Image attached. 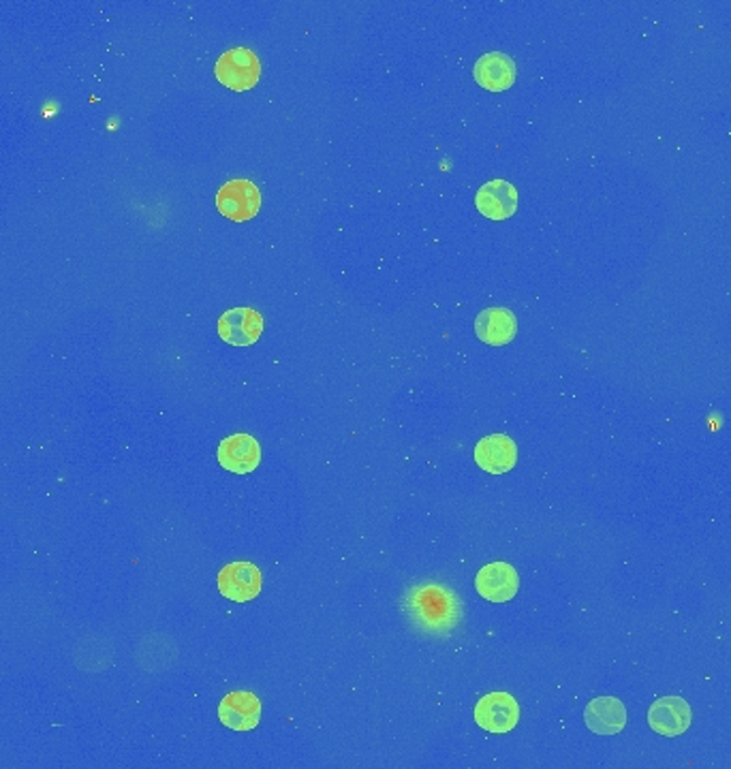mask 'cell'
I'll return each instance as SVG.
<instances>
[{
    "mask_svg": "<svg viewBox=\"0 0 731 769\" xmlns=\"http://www.w3.org/2000/svg\"><path fill=\"white\" fill-rule=\"evenodd\" d=\"M220 84L233 92H246L259 84L261 63L248 48H233L225 52L215 65Z\"/></svg>",
    "mask_w": 731,
    "mask_h": 769,
    "instance_id": "cell-1",
    "label": "cell"
},
{
    "mask_svg": "<svg viewBox=\"0 0 731 769\" xmlns=\"http://www.w3.org/2000/svg\"><path fill=\"white\" fill-rule=\"evenodd\" d=\"M453 592L439 586H426L413 592V610L431 629H449L460 618Z\"/></svg>",
    "mask_w": 731,
    "mask_h": 769,
    "instance_id": "cell-2",
    "label": "cell"
},
{
    "mask_svg": "<svg viewBox=\"0 0 731 769\" xmlns=\"http://www.w3.org/2000/svg\"><path fill=\"white\" fill-rule=\"evenodd\" d=\"M264 586V575L259 566L248 560L229 562L219 573V592L233 603H248L259 597Z\"/></svg>",
    "mask_w": 731,
    "mask_h": 769,
    "instance_id": "cell-3",
    "label": "cell"
},
{
    "mask_svg": "<svg viewBox=\"0 0 731 769\" xmlns=\"http://www.w3.org/2000/svg\"><path fill=\"white\" fill-rule=\"evenodd\" d=\"M217 208L233 222H246L261 208V193L251 180H229L217 193Z\"/></svg>",
    "mask_w": 731,
    "mask_h": 769,
    "instance_id": "cell-4",
    "label": "cell"
},
{
    "mask_svg": "<svg viewBox=\"0 0 731 769\" xmlns=\"http://www.w3.org/2000/svg\"><path fill=\"white\" fill-rule=\"evenodd\" d=\"M475 722L488 733H510L520 722V703L510 693H488L475 705Z\"/></svg>",
    "mask_w": 731,
    "mask_h": 769,
    "instance_id": "cell-5",
    "label": "cell"
},
{
    "mask_svg": "<svg viewBox=\"0 0 731 769\" xmlns=\"http://www.w3.org/2000/svg\"><path fill=\"white\" fill-rule=\"evenodd\" d=\"M475 588L479 597L490 603H510L520 590V575L510 562L497 560L479 568Z\"/></svg>",
    "mask_w": 731,
    "mask_h": 769,
    "instance_id": "cell-6",
    "label": "cell"
},
{
    "mask_svg": "<svg viewBox=\"0 0 731 769\" xmlns=\"http://www.w3.org/2000/svg\"><path fill=\"white\" fill-rule=\"evenodd\" d=\"M264 334V317L246 306L225 310L219 319L220 341L231 347H251Z\"/></svg>",
    "mask_w": 731,
    "mask_h": 769,
    "instance_id": "cell-7",
    "label": "cell"
},
{
    "mask_svg": "<svg viewBox=\"0 0 731 769\" xmlns=\"http://www.w3.org/2000/svg\"><path fill=\"white\" fill-rule=\"evenodd\" d=\"M217 458L225 471L235 475H248L257 471L261 462V447L255 436L240 432L220 440Z\"/></svg>",
    "mask_w": 731,
    "mask_h": 769,
    "instance_id": "cell-8",
    "label": "cell"
},
{
    "mask_svg": "<svg viewBox=\"0 0 731 769\" xmlns=\"http://www.w3.org/2000/svg\"><path fill=\"white\" fill-rule=\"evenodd\" d=\"M691 720V705L682 697H661L649 709V725L663 738H678L687 733Z\"/></svg>",
    "mask_w": 731,
    "mask_h": 769,
    "instance_id": "cell-9",
    "label": "cell"
},
{
    "mask_svg": "<svg viewBox=\"0 0 731 769\" xmlns=\"http://www.w3.org/2000/svg\"><path fill=\"white\" fill-rule=\"evenodd\" d=\"M475 462L490 475H505L517 462V445L508 434H490L477 443Z\"/></svg>",
    "mask_w": 731,
    "mask_h": 769,
    "instance_id": "cell-10",
    "label": "cell"
},
{
    "mask_svg": "<svg viewBox=\"0 0 731 769\" xmlns=\"http://www.w3.org/2000/svg\"><path fill=\"white\" fill-rule=\"evenodd\" d=\"M219 718L231 731H253L261 718V701L248 691L229 693L220 701Z\"/></svg>",
    "mask_w": 731,
    "mask_h": 769,
    "instance_id": "cell-11",
    "label": "cell"
},
{
    "mask_svg": "<svg viewBox=\"0 0 731 769\" xmlns=\"http://www.w3.org/2000/svg\"><path fill=\"white\" fill-rule=\"evenodd\" d=\"M585 722L597 735H616L627 727V707L616 697H597L586 705Z\"/></svg>",
    "mask_w": 731,
    "mask_h": 769,
    "instance_id": "cell-12",
    "label": "cell"
},
{
    "mask_svg": "<svg viewBox=\"0 0 731 769\" xmlns=\"http://www.w3.org/2000/svg\"><path fill=\"white\" fill-rule=\"evenodd\" d=\"M475 206L490 220H508L517 210V191L508 180H490L477 191Z\"/></svg>",
    "mask_w": 731,
    "mask_h": 769,
    "instance_id": "cell-13",
    "label": "cell"
},
{
    "mask_svg": "<svg viewBox=\"0 0 731 769\" xmlns=\"http://www.w3.org/2000/svg\"><path fill=\"white\" fill-rule=\"evenodd\" d=\"M475 334L490 347H505L517 334V321L510 308H486L475 319Z\"/></svg>",
    "mask_w": 731,
    "mask_h": 769,
    "instance_id": "cell-14",
    "label": "cell"
},
{
    "mask_svg": "<svg viewBox=\"0 0 731 769\" xmlns=\"http://www.w3.org/2000/svg\"><path fill=\"white\" fill-rule=\"evenodd\" d=\"M475 81L490 90V92H505L515 84V63L512 56L503 54V52H490L484 54L477 63H475Z\"/></svg>",
    "mask_w": 731,
    "mask_h": 769,
    "instance_id": "cell-15",
    "label": "cell"
}]
</instances>
